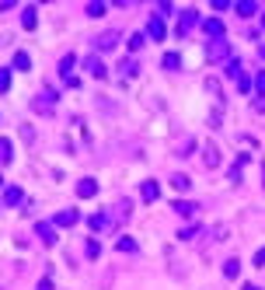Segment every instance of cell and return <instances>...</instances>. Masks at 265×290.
<instances>
[{"mask_svg": "<svg viewBox=\"0 0 265 290\" xmlns=\"http://www.w3.org/2000/svg\"><path fill=\"white\" fill-rule=\"evenodd\" d=\"M175 210H178L182 217H192V214H196V203H185V200H178V203H175Z\"/></svg>", "mask_w": 265, "mask_h": 290, "instance_id": "25", "label": "cell"}, {"mask_svg": "<svg viewBox=\"0 0 265 290\" xmlns=\"http://www.w3.org/2000/svg\"><path fill=\"white\" fill-rule=\"evenodd\" d=\"M209 60H213V63H216V60H230V49H227L223 39H216V42L209 46Z\"/></svg>", "mask_w": 265, "mask_h": 290, "instance_id": "6", "label": "cell"}, {"mask_svg": "<svg viewBox=\"0 0 265 290\" xmlns=\"http://www.w3.org/2000/svg\"><path fill=\"white\" fill-rule=\"evenodd\" d=\"M202 157H206V164H209V168H216V164H220V150H216V147H206V154H202Z\"/></svg>", "mask_w": 265, "mask_h": 290, "instance_id": "24", "label": "cell"}, {"mask_svg": "<svg viewBox=\"0 0 265 290\" xmlns=\"http://www.w3.org/2000/svg\"><path fill=\"white\" fill-rule=\"evenodd\" d=\"M77 196H80V200L98 196V182H94V178H80V182H77Z\"/></svg>", "mask_w": 265, "mask_h": 290, "instance_id": "5", "label": "cell"}, {"mask_svg": "<svg viewBox=\"0 0 265 290\" xmlns=\"http://www.w3.org/2000/svg\"><path fill=\"white\" fill-rule=\"evenodd\" d=\"M77 220H80V214H77V210H60V214L53 217V227H73Z\"/></svg>", "mask_w": 265, "mask_h": 290, "instance_id": "3", "label": "cell"}, {"mask_svg": "<svg viewBox=\"0 0 265 290\" xmlns=\"http://www.w3.org/2000/svg\"><path fill=\"white\" fill-rule=\"evenodd\" d=\"M251 87H255L258 94H265V70H262V73H255V80H251Z\"/></svg>", "mask_w": 265, "mask_h": 290, "instance_id": "30", "label": "cell"}, {"mask_svg": "<svg viewBox=\"0 0 265 290\" xmlns=\"http://www.w3.org/2000/svg\"><path fill=\"white\" fill-rule=\"evenodd\" d=\"M105 11H108V7H105V0H91V4H87V18H101Z\"/></svg>", "mask_w": 265, "mask_h": 290, "instance_id": "20", "label": "cell"}, {"mask_svg": "<svg viewBox=\"0 0 265 290\" xmlns=\"http://www.w3.org/2000/svg\"><path fill=\"white\" fill-rule=\"evenodd\" d=\"M234 11H237L241 18H255V14H258V4H251V0H241V4H234Z\"/></svg>", "mask_w": 265, "mask_h": 290, "instance_id": "13", "label": "cell"}, {"mask_svg": "<svg viewBox=\"0 0 265 290\" xmlns=\"http://www.w3.org/2000/svg\"><path fill=\"white\" fill-rule=\"evenodd\" d=\"M53 105H56V91H46L35 98V109H53Z\"/></svg>", "mask_w": 265, "mask_h": 290, "instance_id": "16", "label": "cell"}, {"mask_svg": "<svg viewBox=\"0 0 265 290\" xmlns=\"http://www.w3.org/2000/svg\"><path fill=\"white\" fill-rule=\"evenodd\" d=\"M21 200H25V192H21L18 185H7V189H4V203H7V207H21Z\"/></svg>", "mask_w": 265, "mask_h": 290, "instance_id": "10", "label": "cell"}, {"mask_svg": "<svg viewBox=\"0 0 265 290\" xmlns=\"http://www.w3.org/2000/svg\"><path fill=\"white\" fill-rule=\"evenodd\" d=\"M196 234H199L196 224H189V227H182V231H178V238H182V241H189V238H196Z\"/></svg>", "mask_w": 265, "mask_h": 290, "instance_id": "29", "label": "cell"}, {"mask_svg": "<svg viewBox=\"0 0 265 290\" xmlns=\"http://www.w3.org/2000/svg\"><path fill=\"white\" fill-rule=\"evenodd\" d=\"M140 196H143V200H147V203H154V200H157V196H161V185H157V182H154V178H147V182H143V185H140Z\"/></svg>", "mask_w": 265, "mask_h": 290, "instance_id": "7", "label": "cell"}, {"mask_svg": "<svg viewBox=\"0 0 265 290\" xmlns=\"http://www.w3.org/2000/svg\"><path fill=\"white\" fill-rule=\"evenodd\" d=\"M11 67H14V70H32V56H28V53H14V60H11Z\"/></svg>", "mask_w": 265, "mask_h": 290, "instance_id": "14", "label": "cell"}, {"mask_svg": "<svg viewBox=\"0 0 265 290\" xmlns=\"http://www.w3.org/2000/svg\"><path fill=\"white\" fill-rule=\"evenodd\" d=\"M87 70L94 73V77H105V63H101L98 56H91V60H87Z\"/></svg>", "mask_w": 265, "mask_h": 290, "instance_id": "23", "label": "cell"}, {"mask_svg": "<svg viewBox=\"0 0 265 290\" xmlns=\"http://www.w3.org/2000/svg\"><path fill=\"white\" fill-rule=\"evenodd\" d=\"M7 87H11V70L0 67V91H7Z\"/></svg>", "mask_w": 265, "mask_h": 290, "instance_id": "32", "label": "cell"}, {"mask_svg": "<svg viewBox=\"0 0 265 290\" xmlns=\"http://www.w3.org/2000/svg\"><path fill=\"white\" fill-rule=\"evenodd\" d=\"M73 67H77V56H63V60H60V73H63V80H66V77H73Z\"/></svg>", "mask_w": 265, "mask_h": 290, "instance_id": "18", "label": "cell"}, {"mask_svg": "<svg viewBox=\"0 0 265 290\" xmlns=\"http://www.w3.org/2000/svg\"><path fill=\"white\" fill-rule=\"evenodd\" d=\"M87 224H91V231H94V234H101V231H108V227H112V217H108V214H94Z\"/></svg>", "mask_w": 265, "mask_h": 290, "instance_id": "8", "label": "cell"}, {"mask_svg": "<svg viewBox=\"0 0 265 290\" xmlns=\"http://www.w3.org/2000/svg\"><path fill=\"white\" fill-rule=\"evenodd\" d=\"M39 290H53V280H49V276H46V280H42V283H39Z\"/></svg>", "mask_w": 265, "mask_h": 290, "instance_id": "35", "label": "cell"}, {"mask_svg": "<svg viewBox=\"0 0 265 290\" xmlns=\"http://www.w3.org/2000/svg\"><path fill=\"white\" fill-rule=\"evenodd\" d=\"M258 56H262V60H265V46H262V49H258Z\"/></svg>", "mask_w": 265, "mask_h": 290, "instance_id": "37", "label": "cell"}, {"mask_svg": "<svg viewBox=\"0 0 265 290\" xmlns=\"http://www.w3.org/2000/svg\"><path fill=\"white\" fill-rule=\"evenodd\" d=\"M196 25H199V14H196V11H192V7L178 14V35H189V32H192Z\"/></svg>", "mask_w": 265, "mask_h": 290, "instance_id": "1", "label": "cell"}, {"mask_svg": "<svg viewBox=\"0 0 265 290\" xmlns=\"http://www.w3.org/2000/svg\"><path fill=\"white\" fill-rule=\"evenodd\" d=\"M143 42H147V35H140V32H132L129 39H126V46H129V53H140V49H143Z\"/></svg>", "mask_w": 265, "mask_h": 290, "instance_id": "19", "label": "cell"}, {"mask_svg": "<svg viewBox=\"0 0 265 290\" xmlns=\"http://www.w3.org/2000/svg\"><path fill=\"white\" fill-rule=\"evenodd\" d=\"M0 189H4V178H0Z\"/></svg>", "mask_w": 265, "mask_h": 290, "instance_id": "39", "label": "cell"}, {"mask_svg": "<svg viewBox=\"0 0 265 290\" xmlns=\"http://www.w3.org/2000/svg\"><path fill=\"white\" fill-rule=\"evenodd\" d=\"M21 25H25L28 32H32V28L39 25V11H35V4H28V7L21 11Z\"/></svg>", "mask_w": 265, "mask_h": 290, "instance_id": "9", "label": "cell"}, {"mask_svg": "<svg viewBox=\"0 0 265 290\" xmlns=\"http://www.w3.org/2000/svg\"><path fill=\"white\" fill-rule=\"evenodd\" d=\"M255 266H265V248H258V252H255Z\"/></svg>", "mask_w": 265, "mask_h": 290, "instance_id": "34", "label": "cell"}, {"mask_svg": "<svg viewBox=\"0 0 265 290\" xmlns=\"http://www.w3.org/2000/svg\"><path fill=\"white\" fill-rule=\"evenodd\" d=\"M171 185H175L178 192H185V189H189V175H171Z\"/></svg>", "mask_w": 265, "mask_h": 290, "instance_id": "26", "label": "cell"}, {"mask_svg": "<svg viewBox=\"0 0 265 290\" xmlns=\"http://www.w3.org/2000/svg\"><path fill=\"white\" fill-rule=\"evenodd\" d=\"M129 73L136 77V63H132V60H126V63H122V77H129Z\"/></svg>", "mask_w": 265, "mask_h": 290, "instance_id": "33", "label": "cell"}, {"mask_svg": "<svg viewBox=\"0 0 265 290\" xmlns=\"http://www.w3.org/2000/svg\"><path fill=\"white\" fill-rule=\"evenodd\" d=\"M35 231H39V238H42L46 245H56V227H53V220H49V224H39Z\"/></svg>", "mask_w": 265, "mask_h": 290, "instance_id": "12", "label": "cell"}, {"mask_svg": "<svg viewBox=\"0 0 265 290\" xmlns=\"http://www.w3.org/2000/svg\"><path fill=\"white\" fill-rule=\"evenodd\" d=\"M262 28H265V14H262Z\"/></svg>", "mask_w": 265, "mask_h": 290, "instance_id": "38", "label": "cell"}, {"mask_svg": "<svg viewBox=\"0 0 265 290\" xmlns=\"http://www.w3.org/2000/svg\"><path fill=\"white\" fill-rule=\"evenodd\" d=\"M161 63H164V70H178V67H182V56H178V53H164Z\"/></svg>", "mask_w": 265, "mask_h": 290, "instance_id": "21", "label": "cell"}, {"mask_svg": "<svg viewBox=\"0 0 265 290\" xmlns=\"http://www.w3.org/2000/svg\"><path fill=\"white\" fill-rule=\"evenodd\" d=\"M147 35L161 42V39L168 35V25H164V18H157V14H154V18H150V25H147Z\"/></svg>", "mask_w": 265, "mask_h": 290, "instance_id": "2", "label": "cell"}, {"mask_svg": "<svg viewBox=\"0 0 265 290\" xmlns=\"http://www.w3.org/2000/svg\"><path fill=\"white\" fill-rule=\"evenodd\" d=\"M237 87L248 94V91H251V77H248V73H241V77H237Z\"/></svg>", "mask_w": 265, "mask_h": 290, "instance_id": "31", "label": "cell"}, {"mask_svg": "<svg viewBox=\"0 0 265 290\" xmlns=\"http://www.w3.org/2000/svg\"><path fill=\"white\" fill-rule=\"evenodd\" d=\"M115 248H119V252H136V248H140V245H136V241H132L129 234H122V238H119V241H115Z\"/></svg>", "mask_w": 265, "mask_h": 290, "instance_id": "22", "label": "cell"}, {"mask_svg": "<svg viewBox=\"0 0 265 290\" xmlns=\"http://www.w3.org/2000/svg\"><path fill=\"white\" fill-rule=\"evenodd\" d=\"M202 32H206V35H213V39H223L227 25H223L220 18H209V21H202Z\"/></svg>", "mask_w": 265, "mask_h": 290, "instance_id": "4", "label": "cell"}, {"mask_svg": "<svg viewBox=\"0 0 265 290\" xmlns=\"http://www.w3.org/2000/svg\"><path fill=\"white\" fill-rule=\"evenodd\" d=\"M227 73H230V77H241V60H234V56H230V60H227Z\"/></svg>", "mask_w": 265, "mask_h": 290, "instance_id": "28", "label": "cell"}, {"mask_svg": "<svg viewBox=\"0 0 265 290\" xmlns=\"http://www.w3.org/2000/svg\"><path fill=\"white\" fill-rule=\"evenodd\" d=\"M11 157H14V147H11V140L0 137V164H11Z\"/></svg>", "mask_w": 265, "mask_h": 290, "instance_id": "17", "label": "cell"}, {"mask_svg": "<svg viewBox=\"0 0 265 290\" xmlns=\"http://www.w3.org/2000/svg\"><path fill=\"white\" fill-rule=\"evenodd\" d=\"M115 42H119V32H105V35H98V39H94V46H98V49H105V53H108Z\"/></svg>", "mask_w": 265, "mask_h": 290, "instance_id": "11", "label": "cell"}, {"mask_svg": "<svg viewBox=\"0 0 265 290\" xmlns=\"http://www.w3.org/2000/svg\"><path fill=\"white\" fill-rule=\"evenodd\" d=\"M241 290H262V287H255V283H244V287H241Z\"/></svg>", "mask_w": 265, "mask_h": 290, "instance_id": "36", "label": "cell"}, {"mask_svg": "<svg viewBox=\"0 0 265 290\" xmlns=\"http://www.w3.org/2000/svg\"><path fill=\"white\" fill-rule=\"evenodd\" d=\"M223 276H227V280H237V276H241V262H237V259H227V262H223Z\"/></svg>", "mask_w": 265, "mask_h": 290, "instance_id": "15", "label": "cell"}, {"mask_svg": "<svg viewBox=\"0 0 265 290\" xmlns=\"http://www.w3.org/2000/svg\"><path fill=\"white\" fill-rule=\"evenodd\" d=\"M84 252H87V259H98V255H101V245H98V241L91 238V241L84 245Z\"/></svg>", "mask_w": 265, "mask_h": 290, "instance_id": "27", "label": "cell"}]
</instances>
